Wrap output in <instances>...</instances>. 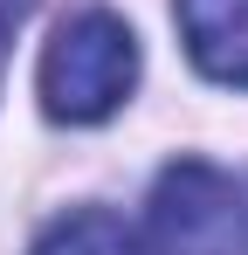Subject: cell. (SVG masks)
<instances>
[{
    "mask_svg": "<svg viewBox=\"0 0 248 255\" xmlns=\"http://www.w3.org/2000/svg\"><path fill=\"white\" fill-rule=\"evenodd\" d=\"M138 83V42L111 7H90L41 48V104L62 125H104Z\"/></svg>",
    "mask_w": 248,
    "mask_h": 255,
    "instance_id": "obj_1",
    "label": "cell"
},
{
    "mask_svg": "<svg viewBox=\"0 0 248 255\" xmlns=\"http://www.w3.org/2000/svg\"><path fill=\"white\" fill-rule=\"evenodd\" d=\"M159 255H248V193L207 159H179L152 186Z\"/></svg>",
    "mask_w": 248,
    "mask_h": 255,
    "instance_id": "obj_2",
    "label": "cell"
},
{
    "mask_svg": "<svg viewBox=\"0 0 248 255\" xmlns=\"http://www.w3.org/2000/svg\"><path fill=\"white\" fill-rule=\"evenodd\" d=\"M186 55L214 83L248 90V0H172Z\"/></svg>",
    "mask_w": 248,
    "mask_h": 255,
    "instance_id": "obj_3",
    "label": "cell"
},
{
    "mask_svg": "<svg viewBox=\"0 0 248 255\" xmlns=\"http://www.w3.org/2000/svg\"><path fill=\"white\" fill-rule=\"evenodd\" d=\"M35 255H145V242L124 228L118 214L76 207V214H62V221L35 242Z\"/></svg>",
    "mask_w": 248,
    "mask_h": 255,
    "instance_id": "obj_4",
    "label": "cell"
},
{
    "mask_svg": "<svg viewBox=\"0 0 248 255\" xmlns=\"http://www.w3.org/2000/svg\"><path fill=\"white\" fill-rule=\"evenodd\" d=\"M21 14H28V0H0V62H7V35L21 28Z\"/></svg>",
    "mask_w": 248,
    "mask_h": 255,
    "instance_id": "obj_5",
    "label": "cell"
}]
</instances>
